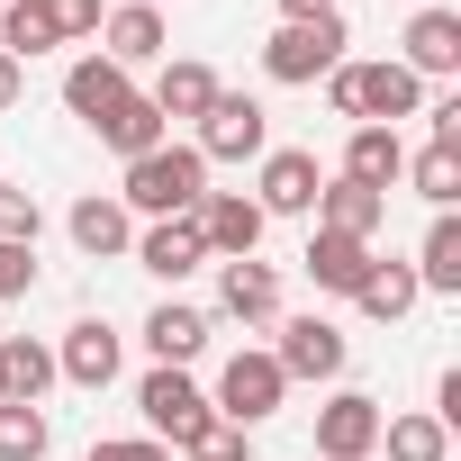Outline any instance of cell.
<instances>
[{
	"label": "cell",
	"mask_w": 461,
	"mask_h": 461,
	"mask_svg": "<svg viewBox=\"0 0 461 461\" xmlns=\"http://www.w3.org/2000/svg\"><path fill=\"white\" fill-rule=\"evenodd\" d=\"M208 100H217V73L208 64H172L163 82H154V118L172 127V118H208Z\"/></svg>",
	"instance_id": "d6986e66"
},
{
	"label": "cell",
	"mask_w": 461,
	"mask_h": 461,
	"mask_svg": "<svg viewBox=\"0 0 461 461\" xmlns=\"http://www.w3.org/2000/svg\"><path fill=\"white\" fill-rule=\"evenodd\" d=\"M371 443H380V398L344 389V398L317 407V452H326V461H362Z\"/></svg>",
	"instance_id": "9c48e42d"
},
{
	"label": "cell",
	"mask_w": 461,
	"mask_h": 461,
	"mask_svg": "<svg viewBox=\"0 0 461 461\" xmlns=\"http://www.w3.org/2000/svg\"><path fill=\"white\" fill-rule=\"evenodd\" d=\"M0 461H46V416L0 398Z\"/></svg>",
	"instance_id": "f546056e"
},
{
	"label": "cell",
	"mask_w": 461,
	"mask_h": 461,
	"mask_svg": "<svg viewBox=\"0 0 461 461\" xmlns=\"http://www.w3.org/2000/svg\"><path fill=\"white\" fill-rule=\"evenodd\" d=\"M55 371H64V380H82V389H109V380H118V335H109L100 317H82V326L64 335Z\"/></svg>",
	"instance_id": "5bb4252c"
},
{
	"label": "cell",
	"mask_w": 461,
	"mask_h": 461,
	"mask_svg": "<svg viewBox=\"0 0 461 461\" xmlns=\"http://www.w3.org/2000/svg\"><path fill=\"white\" fill-rule=\"evenodd\" d=\"M326 100H335L344 118L380 127V118H416L425 82H416L407 64H335V73H326Z\"/></svg>",
	"instance_id": "7a4b0ae2"
},
{
	"label": "cell",
	"mask_w": 461,
	"mask_h": 461,
	"mask_svg": "<svg viewBox=\"0 0 461 461\" xmlns=\"http://www.w3.org/2000/svg\"><path fill=\"white\" fill-rule=\"evenodd\" d=\"M46 380H55V353H46V344H28V335L0 344V398L37 407V398H46Z\"/></svg>",
	"instance_id": "ac0fdd59"
},
{
	"label": "cell",
	"mask_w": 461,
	"mask_h": 461,
	"mask_svg": "<svg viewBox=\"0 0 461 461\" xmlns=\"http://www.w3.org/2000/svg\"><path fill=\"white\" fill-rule=\"evenodd\" d=\"M199 199H208V163H199V145H154V154H136V163H127V199H118V208L190 217Z\"/></svg>",
	"instance_id": "6da1fadb"
},
{
	"label": "cell",
	"mask_w": 461,
	"mask_h": 461,
	"mask_svg": "<svg viewBox=\"0 0 461 461\" xmlns=\"http://www.w3.org/2000/svg\"><path fill=\"white\" fill-rule=\"evenodd\" d=\"M46 46H55L46 0H10V10H0V55H10V64H28V55H46Z\"/></svg>",
	"instance_id": "d4e9b609"
},
{
	"label": "cell",
	"mask_w": 461,
	"mask_h": 461,
	"mask_svg": "<svg viewBox=\"0 0 461 461\" xmlns=\"http://www.w3.org/2000/svg\"><path fill=\"white\" fill-rule=\"evenodd\" d=\"M190 226H199V245L226 254V263H254V245H263V208H254L245 190H208V199L190 208Z\"/></svg>",
	"instance_id": "8992f818"
},
{
	"label": "cell",
	"mask_w": 461,
	"mask_h": 461,
	"mask_svg": "<svg viewBox=\"0 0 461 461\" xmlns=\"http://www.w3.org/2000/svg\"><path fill=\"white\" fill-rule=\"evenodd\" d=\"M136 10H154V0H136Z\"/></svg>",
	"instance_id": "f35d334b"
},
{
	"label": "cell",
	"mask_w": 461,
	"mask_h": 461,
	"mask_svg": "<svg viewBox=\"0 0 461 461\" xmlns=\"http://www.w3.org/2000/svg\"><path fill=\"white\" fill-rule=\"evenodd\" d=\"M317 190H326V181H317V154L281 145V154H263V199H254V208H263V217H308Z\"/></svg>",
	"instance_id": "30bf717a"
},
{
	"label": "cell",
	"mask_w": 461,
	"mask_h": 461,
	"mask_svg": "<svg viewBox=\"0 0 461 461\" xmlns=\"http://www.w3.org/2000/svg\"><path fill=\"white\" fill-rule=\"evenodd\" d=\"M308 281L353 299V290L371 281V245H362V236H335V226H317V236H308Z\"/></svg>",
	"instance_id": "7c38bea8"
},
{
	"label": "cell",
	"mask_w": 461,
	"mask_h": 461,
	"mask_svg": "<svg viewBox=\"0 0 461 461\" xmlns=\"http://www.w3.org/2000/svg\"><path fill=\"white\" fill-rule=\"evenodd\" d=\"M127 100H136V91H127V64H109V55H82V64L64 73V109H73V118H91V127H100V118H118Z\"/></svg>",
	"instance_id": "8fae6325"
},
{
	"label": "cell",
	"mask_w": 461,
	"mask_h": 461,
	"mask_svg": "<svg viewBox=\"0 0 461 461\" xmlns=\"http://www.w3.org/2000/svg\"><path fill=\"white\" fill-rule=\"evenodd\" d=\"M407 73H461V10H416L407 19Z\"/></svg>",
	"instance_id": "4fadbf2b"
},
{
	"label": "cell",
	"mask_w": 461,
	"mask_h": 461,
	"mask_svg": "<svg viewBox=\"0 0 461 461\" xmlns=\"http://www.w3.org/2000/svg\"><path fill=\"white\" fill-rule=\"evenodd\" d=\"M407 172V145H398V127H353V145H344V181H362V190H389Z\"/></svg>",
	"instance_id": "9a60e30c"
},
{
	"label": "cell",
	"mask_w": 461,
	"mask_h": 461,
	"mask_svg": "<svg viewBox=\"0 0 461 461\" xmlns=\"http://www.w3.org/2000/svg\"><path fill=\"white\" fill-rule=\"evenodd\" d=\"M181 452H190V461H245V425H217V416H208Z\"/></svg>",
	"instance_id": "1f68e13d"
},
{
	"label": "cell",
	"mask_w": 461,
	"mask_h": 461,
	"mask_svg": "<svg viewBox=\"0 0 461 461\" xmlns=\"http://www.w3.org/2000/svg\"><path fill=\"white\" fill-rule=\"evenodd\" d=\"M425 118H434V145H461V91H443Z\"/></svg>",
	"instance_id": "e575fe53"
},
{
	"label": "cell",
	"mask_w": 461,
	"mask_h": 461,
	"mask_svg": "<svg viewBox=\"0 0 461 461\" xmlns=\"http://www.w3.org/2000/svg\"><path fill=\"white\" fill-rule=\"evenodd\" d=\"M73 245H82L91 263L127 254V208H118V199H82V208H73Z\"/></svg>",
	"instance_id": "603a6c76"
},
{
	"label": "cell",
	"mask_w": 461,
	"mask_h": 461,
	"mask_svg": "<svg viewBox=\"0 0 461 461\" xmlns=\"http://www.w3.org/2000/svg\"><path fill=\"white\" fill-rule=\"evenodd\" d=\"M136 263H145V272H163V281H181V272H199V263H208V245H199V226H190V217H163V226H145Z\"/></svg>",
	"instance_id": "2e32d148"
},
{
	"label": "cell",
	"mask_w": 461,
	"mask_h": 461,
	"mask_svg": "<svg viewBox=\"0 0 461 461\" xmlns=\"http://www.w3.org/2000/svg\"><path fill=\"white\" fill-rule=\"evenodd\" d=\"M380 443H389V461H443V425L434 416H380Z\"/></svg>",
	"instance_id": "f1b7e54d"
},
{
	"label": "cell",
	"mask_w": 461,
	"mask_h": 461,
	"mask_svg": "<svg viewBox=\"0 0 461 461\" xmlns=\"http://www.w3.org/2000/svg\"><path fill=\"white\" fill-rule=\"evenodd\" d=\"M19 290H37V254L28 245H0V299H19Z\"/></svg>",
	"instance_id": "836d02e7"
},
{
	"label": "cell",
	"mask_w": 461,
	"mask_h": 461,
	"mask_svg": "<svg viewBox=\"0 0 461 461\" xmlns=\"http://www.w3.org/2000/svg\"><path fill=\"white\" fill-rule=\"evenodd\" d=\"M407 181H416L434 208H452V199H461V145H425V154L407 163Z\"/></svg>",
	"instance_id": "83f0119b"
},
{
	"label": "cell",
	"mask_w": 461,
	"mask_h": 461,
	"mask_svg": "<svg viewBox=\"0 0 461 461\" xmlns=\"http://www.w3.org/2000/svg\"><path fill=\"white\" fill-rule=\"evenodd\" d=\"M0 245H37V190L0 181Z\"/></svg>",
	"instance_id": "4dcf8cb0"
},
{
	"label": "cell",
	"mask_w": 461,
	"mask_h": 461,
	"mask_svg": "<svg viewBox=\"0 0 461 461\" xmlns=\"http://www.w3.org/2000/svg\"><path fill=\"white\" fill-rule=\"evenodd\" d=\"M217 299H226V317H272L281 308V281H272V263H226V281H217Z\"/></svg>",
	"instance_id": "44dd1931"
},
{
	"label": "cell",
	"mask_w": 461,
	"mask_h": 461,
	"mask_svg": "<svg viewBox=\"0 0 461 461\" xmlns=\"http://www.w3.org/2000/svg\"><path fill=\"white\" fill-rule=\"evenodd\" d=\"M245 154H272V118L245 91H217L199 118V163H245Z\"/></svg>",
	"instance_id": "277c9868"
},
{
	"label": "cell",
	"mask_w": 461,
	"mask_h": 461,
	"mask_svg": "<svg viewBox=\"0 0 461 461\" xmlns=\"http://www.w3.org/2000/svg\"><path fill=\"white\" fill-rule=\"evenodd\" d=\"M281 10H290V19H317V10H335V0H281Z\"/></svg>",
	"instance_id": "74e56055"
},
{
	"label": "cell",
	"mask_w": 461,
	"mask_h": 461,
	"mask_svg": "<svg viewBox=\"0 0 461 461\" xmlns=\"http://www.w3.org/2000/svg\"><path fill=\"white\" fill-rule=\"evenodd\" d=\"M100 28H109V64H145V55H163V19L136 10V0H127V10H109Z\"/></svg>",
	"instance_id": "cb8c5ba5"
},
{
	"label": "cell",
	"mask_w": 461,
	"mask_h": 461,
	"mask_svg": "<svg viewBox=\"0 0 461 461\" xmlns=\"http://www.w3.org/2000/svg\"><path fill=\"white\" fill-rule=\"evenodd\" d=\"M55 37H100V0H46Z\"/></svg>",
	"instance_id": "d6a6232c"
},
{
	"label": "cell",
	"mask_w": 461,
	"mask_h": 461,
	"mask_svg": "<svg viewBox=\"0 0 461 461\" xmlns=\"http://www.w3.org/2000/svg\"><path fill=\"white\" fill-rule=\"evenodd\" d=\"M145 344H154L163 371H181V362L208 344V317H199V308H154V317H145Z\"/></svg>",
	"instance_id": "ffe728a7"
},
{
	"label": "cell",
	"mask_w": 461,
	"mask_h": 461,
	"mask_svg": "<svg viewBox=\"0 0 461 461\" xmlns=\"http://www.w3.org/2000/svg\"><path fill=\"white\" fill-rule=\"evenodd\" d=\"M19 91H28V64H10V55H0V109H10Z\"/></svg>",
	"instance_id": "8d00e7d4"
},
{
	"label": "cell",
	"mask_w": 461,
	"mask_h": 461,
	"mask_svg": "<svg viewBox=\"0 0 461 461\" xmlns=\"http://www.w3.org/2000/svg\"><path fill=\"white\" fill-rule=\"evenodd\" d=\"M317 208H326V226L335 236H380V217H389V190H362V181H335V190H317Z\"/></svg>",
	"instance_id": "e0dca14e"
},
{
	"label": "cell",
	"mask_w": 461,
	"mask_h": 461,
	"mask_svg": "<svg viewBox=\"0 0 461 461\" xmlns=\"http://www.w3.org/2000/svg\"><path fill=\"white\" fill-rule=\"evenodd\" d=\"M335 64H344V19H335V10L290 19V28L263 46V73H272V82H317V73H335Z\"/></svg>",
	"instance_id": "3957f363"
},
{
	"label": "cell",
	"mask_w": 461,
	"mask_h": 461,
	"mask_svg": "<svg viewBox=\"0 0 461 461\" xmlns=\"http://www.w3.org/2000/svg\"><path fill=\"white\" fill-rule=\"evenodd\" d=\"M281 398H290V380H281V362L272 353H236L217 371V407H226V425H263V416H281Z\"/></svg>",
	"instance_id": "5b68a950"
},
{
	"label": "cell",
	"mask_w": 461,
	"mask_h": 461,
	"mask_svg": "<svg viewBox=\"0 0 461 461\" xmlns=\"http://www.w3.org/2000/svg\"><path fill=\"white\" fill-rule=\"evenodd\" d=\"M136 407H145V425H154V434H172V443H190V434L208 425V398H199V389H190L181 371H163V362L145 371V389H136Z\"/></svg>",
	"instance_id": "ba28073f"
},
{
	"label": "cell",
	"mask_w": 461,
	"mask_h": 461,
	"mask_svg": "<svg viewBox=\"0 0 461 461\" xmlns=\"http://www.w3.org/2000/svg\"><path fill=\"white\" fill-rule=\"evenodd\" d=\"M416 290H461V217L443 208L425 226V254H416Z\"/></svg>",
	"instance_id": "7402d4cb"
},
{
	"label": "cell",
	"mask_w": 461,
	"mask_h": 461,
	"mask_svg": "<svg viewBox=\"0 0 461 461\" xmlns=\"http://www.w3.org/2000/svg\"><path fill=\"white\" fill-rule=\"evenodd\" d=\"M91 461H172L163 443H91Z\"/></svg>",
	"instance_id": "d590c367"
},
{
	"label": "cell",
	"mask_w": 461,
	"mask_h": 461,
	"mask_svg": "<svg viewBox=\"0 0 461 461\" xmlns=\"http://www.w3.org/2000/svg\"><path fill=\"white\" fill-rule=\"evenodd\" d=\"M272 362H281V380H335V371H344V326H326V317H290Z\"/></svg>",
	"instance_id": "52a82bcc"
},
{
	"label": "cell",
	"mask_w": 461,
	"mask_h": 461,
	"mask_svg": "<svg viewBox=\"0 0 461 461\" xmlns=\"http://www.w3.org/2000/svg\"><path fill=\"white\" fill-rule=\"evenodd\" d=\"M353 299H362V317H380V326H389V317H407V308H416V272H407V263H371V281H362Z\"/></svg>",
	"instance_id": "484cf974"
},
{
	"label": "cell",
	"mask_w": 461,
	"mask_h": 461,
	"mask_svg": "<svg viewBox=\"0 0 461 461\" xmlns=\"http://www.w3.org/2000/svg\"><path fill=\"white\" fill-rule=\"evenodd\" d=\"M100 136H109V145L136 163V154H154V145H163V118H154V100H127L118 118H100Z\"/></svg>",
	"instance_id": "4316f807"
},
{
	"label": "cell",
	"mask_w": 461,
	"mask_h": 461,
	"mask_svg": "<svg viewBox=\"0 0 461 461\" xmlns=\"http://www.w3.org/2000/svg\"><path fill=\"white\" fill-rule=\"evenodd\" d=\"M0 10H10V0H0Z\"/></svg>",
	"instance_id": "ab89813d"
}]
</instances>
